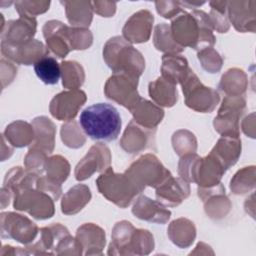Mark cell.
I'll list each match as a JSON object with an SVG mask.
<instances>
[{
	"mask_svg": "<svg viewBox=\"0 0 256 256\" xmlns=\"http://www.w3.org/2000/svg\"><path fill=\"white\" fill-rule=\"evenodd\" d=\"M169 26L165 23L159 24L155 28L154 42L158 50L170 51V52H181L184 48L176 43H173L171 34L169 33Z\"/></svg>",
	"mask_w": 256,
	"mask_h": 256,
	"instance_id": "cell-22",
	"label": "cell"
},
{
	"mask_svg": "<svg viewBox=\"0 0 256 256\" xmlns=\"http://www.w3.org/2000/svg\"><path fill=\"white\" fill-rule=\"evenodd\" d=\"M138 78L124 74L114 73L107 81L105 93L109 99L125 106L130 111L140 100L136 87Z\"/></svg>",
	"mask_w": 256,
	"mask_h": 256,
	"instance_id": "cell-5",
	"label": "cell"
},
{
	"mask_svg": "<svg viewBox=\"0 0 256 256\" xmlns=\"http://www.w3.org/2000/svg\"><path fill=\"white\" fill-rule=\"evenodd\" d=\"M97 186L106 198L121 207L129 205L133 197L141 192L126 174H115L111 168L99 176Z\"/></svg>",
	"mask_w": 256,
	"mask_h": 256,
	"instance_id": "cell-3",
	"label": "cell"
},
{
	"mask_svg": "<svg viewBox=\"0 0 256 256\" xmlns=\"http://www.w3.org/2000/svg\"><path fill=\"white\" fill-rule=\"evenodd\" d=\"M36 31V20L33 17L20 15L17 20L7 23L5 31H2V42L9 45H21L31 41Z\"/></svg>",
	"mask_w": 256,
	"mask_h": 256,
	"instance_id": "cell-7",
	"label": "cell"
},
{
	"mask_svg": "<svg viewBox=\"0 0 256 256\" xmlns=\"http://www.w3.org/2000/svg\"><path fill=\"white\" fill-rule=\"evenodd\" d=\"M1 45V51L4 55L18 63H24L26 65H30L33 61L37 62L42 57L46 56V50L43 44L35 40L21 45H9L4 42H2Z\"/></svg>",
	"mask_w": 256,
	"mask_h": 256,
	"instance_id": "cell-9",
	"label": "cell"
},
{
	"mask_svg": "<svg viewBox=\"0 0 256 256\" xmlns=\"http://www.w3.org/2000/svg\"><path fill=\"white\" fill-rule=\"evenodd\" d=\"M66 6V14L69 22L73 25L88 26L92 19L91 2H62Z\"/></svg>",
	"mask_w": 256,
	"mask_h": 256,
	"instance_id": "cell-18",
	"label": "cell"
},
{
	"mask_svg": "<svg viewBox=\"0 0 256 256\" xmlns=\"http://www.w3.org/2000/svg\"><path fill=\"white\" fill-rule=\"evenodd\" d=\"M33 124L36 128V146L41 144V147L50 153L54 147L55 129L53 123L45 117H39L33 121Z\"/></svg>",
	"mask_w": 256,
	"mask_h": 256,
	"instance_id": "cell-20",
	"label": "cell"
},
{
	"mask_svg": "<svg viewBox=\"0 0 256 256\" xmlns=\"http://www.w3.org/2000/svg\"><path fill=\"white\" fill-rule=\"evenodd\" d=\"M190 189L186 181L181 178H168L162 185L157 187L156 197L159 203L174 207L179 205L189 195Z\"/></svg>",
	"mask_w": 256,
	"mask_h": 256,
	"instance_id": "cell-10",
	"label": "cell"
},
{
	"mask_svg": "<svg viewBox=\"0 0 256 256\" xmlns=\"http://www.w3.org/2000/svg\"><path fill=\"white\" fill-rule=\"evenodd\" d=\"M107 65L114 73H124L138 78L144 69V59L140 52L129 45L122 37L110 39L103 51Z\"/></svg>",
	"mask_w": 256,
	"mask_h": 256,
	"instance_id": "cell-2",
	"label": "cell"
},
{
	"mask_svg": "<svg viewBox=\"0 0 256 256\" xmlns=\"http://www.w3.org/2000/svg\"><path fill=\"white\" fill-rule=\"evenodd\" d=\"M105 148L106 147L101 145V143H98L97 145L91 147L87 155L76 166L75 175L77 180H84L90 177L91 174H93L95 171H101L100 167L95 164V160L102 154Z\"/></svg>",
	"mask_w": 256,
	"mask_h": 256,
	"instance_id": "cell-19",
	"label": "cell"
},
{
	"mask_svg": "<svg viewBox=\"0 0 256 256\" xmlns=\"http://www.w3.org/2000/svg\"><path fill=\"white\" fill-rule=\"evenodd\" d=\"M81 128L93 140L113 141L121 130L118 110L108 103H96L85 108L79 118Z\"/></svg>",
	"mask_w": 256,
	"mask_h": 256,
	"instance_id": "cell-1",
	"label": "cell"
},
{
	"mask_svg": "<svg viewBox=\"0 0 256 256\" xmlns=\"http://www.w3.org/2000/svg\"><path fill=\"white\" fill-rule=\"evenodd\" d=\"M153 20V15L147 10H141L135 13L123 28L124 36L131 42L139 43L147 41L150 36Z\"/></svg>",
	"mask_w": 256,
	"mask_h": 256,
	"instance_id": "cell-11",
	"label": "cell"
},
{
	"mask_svg": "<svg viewBox=\"0 0 256 256\" xmlns=\"http://www.w3.org/2000/svg\"><path fill=\"white\" fill-rule=\"evenodd\" d=\"M155 4L158 13L163 15L165 18H172L182 12L180 2H156Z\"/></svg>",
	"mask_w": 256,
	"mask_h": 256,
	"instance_id": "cell-25",
	"label": "cell"
},
{
	"mask_svg": "<svg viewBox=\"0 0 256 256\" xmlns=\"http://www.w3.org/2000/svg\"><path fill=\"white\" fill-rule=\"evenodd\" d=\"M149 208L145 202V196H142L138 199L136 204L134 205L132 212L138 218L158 223H165L170 217V211L165 210L161 204H158L150 199Z\"/></svg>",
	"mask_w": 256,
	"mask_h": 256,
	"instance_id": "cell-14",
	"label": "cell"
},
{
	"mask_svg": "<svg viewBox=\"0 0 256 256\" xmlns=\"http://www.w3.org/2000/svg\"><path fill=\"white\" fill-rule=\"evenodd\" d=\"M189 71L190 69L185 58L171 54L164 55L162 65V78H164L166 81L172 84H176L178 82L182 83Z\"/></svg>",
	"mask_w": 256,
	"mask_h": 256,
	"instance_id": "cell-13",
	"label": "cell"
},
{
	"mask_svg": "<svg viewBox=\"0 0 256 256\" xmlns=\"http://www.w3.org/2000/svg\"><path fill=\"white\" fill-rule=\"evenodd\" d=\"M50 2H34V1H17L15 8L20 15L33 16L38 13H43L49 8Z\"/></svg>",
	"mask_w": 256,
	"mask_h": 256,
	"instance_id": "cell-24",
	"label": "cell"
},
{
	"mask_svg": "<svg viewBox=\"0 0 256 256\" xmlns=\"http://www.w3.org/2000/svg\"><path fill=\"white\" fill-rule=\"evenodd\" d=\"M43 31L47 45L58 55V57H65V55L72 49L70 28L63 23L54 20L46 22Z\"/></svg>",
	"mask_w": 256,
	"mask_h": 256,
	"instance_id": "cell-8",
	"label": "cell"
},
{
	"mask_svg": "<svg viewBox=\"0 0 256 256\" xmlns=\"http://www.w3.org/2000/svg\"><path fill=\"white\" fill-rule=\"evenodd\" d=\"M149 94L159 105L166 107L173 106L177 101V90L174 84L164 78H158L149 85Z\"/></svg>",
	"mask_w": 256,
	"mask_h": 256,
	"instance_id": "cell-16",
	"label": "cell"
},
{
	"mask_svg": "<svg viewBox=\"0 0 256 256\" xmlns=\"http://www.w3.org/2000/svg\"><path fill=\"white\" fill-rule=\"evenodd\" d=\"M37 77L45 84H56L61 75V68L57 60L51 56H44L34 63Z\"/></svg>",
	"mask_w": 256,
	"mask_h": 256,
	"instance_id": "cell-17",
	"label": "cell"
},
{
	"mask_svg": "<svg viewBox=\"0 0 256 256\" xmlns=\"http://www.w3.org/2000/svg\"><path fill=\"white\" fill-rule=\"evenodd\" d=\"M62 68V78H63V86L67 88H77L82 85L84 81V73L82 67L76 62L74 66L73 73H70L68 68L61 63Z\"/></svg>",
	"mask_w": 256,
	"mask_h": 256,
	"instance_id": "cell-23",
	"label": "cell"
},
{
	"mask_svg": "<svg viewBox=\"0 0 256 256\" xmlns=\"http://www.w3.org/2000/svg\"><path fill=\"white\" fill-rule=\"evenodd\" d=\"M1 231L3 237L14 238L19 242L27 243L31 241V237L23 232V228H30L36 226L26 217L15 213H2L1 214Z\"/></svg>",
	"mask_w": 256,
	"mask_h": 256,
	"instance_id": "cell-12",
	"label": "cell"
},
{
	"mask_svg": "<svg viewBox=\"0 0 256 256\" xmlns=\"http://www.w3.org/2000/svg\"><path fill=\"white\" fill-rule=\"evenodd\" d=\"M86 100L81 90L65 91L56 95L50 103L51 114L59 120H70L77 115L78 109Z\"/></svg>",
	"mask_w": 256,
	"mask_h": 256,
	"instance_id": "cell-6",
	"label": "cell"
},
{
	"mask_svg": "<svg viewBox=\"0 0 256 256\" xmlns=\"http://www.w3.org/2000/svg\"><path fill=\"white\" fill-rule=\"evenodd\" d=\"M131 112L134 114L137 121L148 128H152L161 122L164 115V111L161 108H158L151 102L141 98L132 108Z\"/></svg>",
	"mask_w": 256,
	"mask_h": 256,
	"instance_id": "cell-15",
	"label": "cell"
},
{
	"mask_svg": "<svg viewBox=\"0 0 256 256\" xmlns=\"http://www.w3.org/2000/svg\"><path fill=\"white\" fill-rule=\"evenodd\" d=\"M67 196L73 198V201H66L62 202V212L65 214H74L78 212L79 210L82 209V207L86 204L83 201H79V198H84V197H91L90 190L84 185H77L70 189L68 193L66 194Z\"/></svg>",
	"mask_w": 256,
	"mask_h": 256,
	"instance_id": "cell-21",
	"label": "cell"
},
{
	"mask_svg": "<svg viewBox=\"0 0 256 256\" xmlns=\"http://www.w3.org/2000/svg\"><path fill=\"white\" fill-rule=\"evenodd\" d=\"M181 84L186 105L194 110L210 112L219 101V94L215 90L205 87L192 70L188 72Z\"/></svg>",
	"mask_w": 256,
	"mask_h": 256,
	"instance_id": "cell-4",
	"label": "cell"
}]
</instances>
